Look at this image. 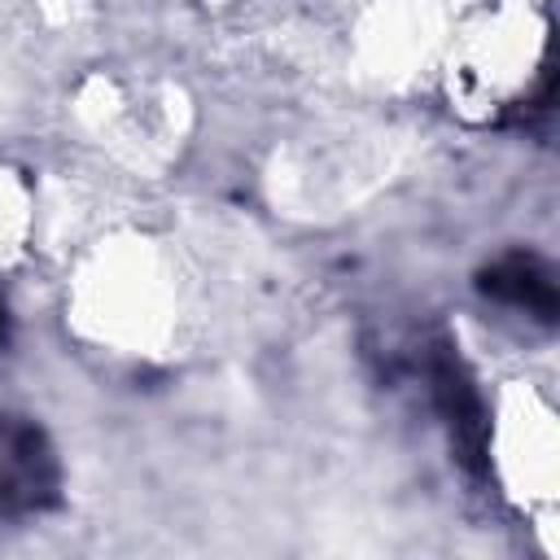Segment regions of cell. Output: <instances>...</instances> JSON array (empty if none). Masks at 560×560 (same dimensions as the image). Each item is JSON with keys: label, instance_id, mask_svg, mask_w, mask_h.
I'll use <instances>...</instances> for the list:
<instances>
[{"label": "cell", "instance_id": "6da1fadb", "mask_svg": "<svg viewBox=\"0 0 560 560\" xmlns=\"http://www.w3.org/2000/svg\"><path fill=\"white\" fill-rule=\"evenodd\" d=\"M48 455L31 429H0V512L39 503L48 477Z\"/></svg>", "mask_w": 560, "mask_h": 560}, {"label": "cell", "instance_id": "7a4b0ae2", "mask_svg": "<svg viewBox=\"0 0 560 560\" xmlns=\"http://www.w3.org/2000/svg\"><path fill=\"white\" fill-rule=\"evenodd\" d=\"M486 289H494L499 298L525 302L529 311H538L542 319H551V280L529 258H508L503 267H494V276L486 280Z\"/></svg>", "mask_w": 560, "mask_h": 560}]
</instances>
